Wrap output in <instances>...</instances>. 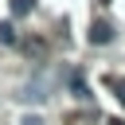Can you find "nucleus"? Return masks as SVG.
<instances>
[{"instance_id":"nucleus-1","label":"nucleus","mask_w":125,"mask_h":125,"mask_svg":"<svg viewBox=\"0 0 125 125\" xmlns=\"http://www.w3.org/2000/svg\"><path fill=\"white\" fill-rule=\"evenodd\" d=\"M20 102H27V105H39V102H47L51 98V78L47 74H35L31 82H23L20 86V94H16Z\"/></svg>"},{"instance_id":"nucleus-4","label":"nucleus","mask_w":125,"mask_h":125,"mask_svg":"<svg viewBox=\"0 0 125 125\" xmlns=\"http://www.w3.org/2000/svg\"><path fill=\"white\" fill-rule=\"evenodd\" d=\"M35 8V0H12V12L16 16H23V12H31Z\"/></svg>"},{"instance_id":"nucleus-5","label":"nucleus","mask_w":125,"mask_h":125,"mask_svg":"<svg viewBox=\"0 0 125 125\" xmlns=\"http://www.w3.org/2000/svg\"><path fill=\"white\" fill-rule=\"evenodd\" d=\"M113 94H117V102L125 105V78H113Z\"/></svg>"},{"instance_id":"nucleus-2","label":"nucleus","mask_w":125,"mask_h":125,"mask_svg":"<svg viewBox=\"0 0 125 125\" xmlns=\"http://www.w3.org/2000/svg\"><path fill=\"white\" fill-rule=\"evenodd\" d=\"M90 43H94V47L113 43V23H109V20H94V23H90Z\"/></svg>"},{"instance_id":"nucleus-6","label":"nucleus","mask_w":125,"mask_h":125,"mask_svg":"<svg viewBox=\"0 0 125 125\" xmlns=\"http://www.w3.org/2000/svg\"><path fill=\"white\" fill-rule=\"evenodd\" d=\"M20 125H43V117L39 113H27V117H20Z\"/></svg>"},{"instance_id":"nucleus-7","label":"nucleus","mask_w":125,"mask_h":125,"mask_svg":"<svg viewBox=\"0 0 125 125\" xmlns=\"http://www.w3.org/2000/svg\"><path fill=\"white\" fill-rule=\"evenodd\" d=\"M105 125H125V121H121V117H109V121H105Z\"/></svg>"},{"instance_id":"nucleus-3","label":"nucleus","mask_w":125,"mask_h":125,"mask_svg":"<svg viewBox=\"0 0 125 125\" xmlns=\"http://www.w3.org/2000/svg\"><path fill=\"white\" fill-rule=\"evenodd\" d=\"M0 43H8V47L16 43V27L12 23H0Z\"/></svg>"}]
</instances>
